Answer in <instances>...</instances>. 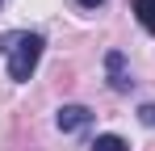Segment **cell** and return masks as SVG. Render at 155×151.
Listing matches in <instances>:
<instances>
[{"instance_id": "52a82bcc", "label": "cell", "mask_w": 155, "mask_h": 151, "mask_svg": "<svg viewBox=\"0 0 155 151\" xmlns=\"http://www.w3.org/2000/svg\"><path fill=\"white\" fill-rule=\"evenodd\" d=\"M80 4H84V8H97V4H105V0H80Z\"/></svg>"}, {"instance_id": "6da1fadb", "label": "cell", "mask_w": 155, "mask_h": 151, "mask_svg": "<svg viewBox=\"0 0 155 151\" xmlns=\"http://www.w3.org/2000/svg\"><path fill=\"white\" fill-rule=\"evenodd\" d=\"M42 34H0V50H8V80H29L42 59Z\"/></svg>"}, {"instance_id": "5b68a950", "label": "cell", "mask_w": 155, "mask_h": 151, "mask_svg": "<svg viewBox=\"0 0 155 151\" xmlns=\"http://www.w3.org/2000/svg\"><path fill=\"white\" fill-rule=\"evenodd\" d=\"M92 151H130V147H126L122 134H101V139L92 143Z\"/></svg>"}, {"instance_id": "277c9868", "label": "cell", "mask_w": 155, "mask_h": 151, "mask_svg": "<svg viewBox=\"0 0 155 151\" xmlns=\"http://www.w3.org/2000/svg\"><path fill=\"white\" fill-rule=\"evenodd\" d=\"M134 13H138V21L147 34H155V0H134Z\"/></svg>"}, {"instance_id": "3957f363", "label": "cell", "mask_w": 155, "mask_h": 151, "mask_svg": "<svg viewBox=\"0 0 155 151\" xmlns=\"http://www.w3.org/2000/svg\"><path fill=\"white\" fill-rule=\"evenodd\" d=\"M105 67H109V84H113L117 92H126V88H130V76H126V59H122V50H109V55H105Z\"/></svg>"}, {"instance_id": "7a4b0ae2", "label": "cell", "mask_w": 155, "mask_h": 151, "mask_svg": "<svg viewBox=\"0 0 155 151\" xmlns=\"http://www.w3.org/2000/svg\"><path fill=\"white\" fill-rule=\"evenodd\" d=\"M88 122H92V113H88L84 105H63V109H59V130H67V134L84 130Z\"/></svg>"}, {"instance_id": "8992f818", "label": "cell", "mask_w": 155, "mask_h": 151, "mask_svg": "<svg viewBox=\"0 0 155 151\" xmlns=\"http://www.w3.org/2000/svg\"><path fill=\"white\" fill-rule=\"evenodd\" d=\"M138 118H143V126H155V105H143Z\"/></svg>"}]
</instances>
